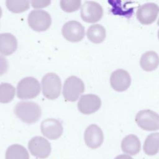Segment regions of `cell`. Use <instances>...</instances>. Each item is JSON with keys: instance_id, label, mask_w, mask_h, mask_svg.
Here are the masks:
<instances>
[{"instance_id": "cell-20", "label": "cell", "mask_w": 159, "mask_h": 159, "mask_svg": "<svg viewBox=\"0 0 159 159\" xmlns=\"http://www.w3.org/2000/svg\"><path fill=\"white\" fill-rule=\"evenodd\" d=\"M6 159H29V156L25 147L19 144H14L7 148Z\"/></svg>"}, {"instance_id": "cell-28", "label": "cell", "mask_w": 159, "mask_h": 159, "mask_svg": "<svg viewBox=\"0 0 159 159\" xmlns=\"http://www.w3.org/2000/svg\"><path fill=\"white\" fill-rule=\"evenodd\" d=\"M158 39H159V30H158Z\"/></svg>"}, {"instance_id": "cell-26", "label": "cell", "mask_w": 159, "mask_h": 159, "mask_svg": "<svg viewBox=\"0 0 159 159\" xmlns=\"http://www.w3.org/2000/svg\"><path fill=\"white\" fill-rule=\"evenodd\" d=\"M114 159H133V158L131 157H130L129 155L122 154V155L117 156Z\"/></svg>"}, {"instance_id": "cell-6", "label": "cell", "mask_w": 159, "mask_h": 159, "mask_svg": "<svg viewBox=\"0 0 159 159\" xmlns=\"http://www.w3.org/2000/svg\"><path fill=\"white\" fill-rule=\"evenodd\" d=\"M52 23L50 15L43 10H34L28 16V24L34 30L42 32L47 30Z\"/></svg>"}, {"instance_id": "cell-25", "label": "cell", "mask_w": 159, "mask_h": 159, "mask_svg": "<svg viewBox=\"0 0 159 159\" xmlns=\"http://www.w3.org/2000/svg\"><path fill=\"white\" fill-rule=\"evenodd\" d=\"M50 1H32L31 4L34 8H41L48 6L50 4Z\"/></svg>"}, {"instance_id": "cell-19", "label": "cell", "mask_w": 159, "mask_h": 159, "mask_svg": "<svg viewBox=\"0 0 159 159\" xmlns=\"http://www.w3.org/2000/svg\"><path fill=\"white\" fill-rule=\"evenodd\" d=\"M159 150V133H152L147 136L143 144V151L148 155L157 154Z\"/></svg>"}, {"instance_id": "cell-22", "label": "cell", "mask_w": 159, "mask_h": 159, "mask_svg": "<svg viewBox=\"0 0 159 159\" xmlns=\"http://www.w3.org/2000/svg\"><path fill=\"white\" fill-rule=\"evenodd\" d=\"M6 5L7 9L14 13H19L25 11L29 8V1H6Z\"/></svg>"}, {"instance_id": "cell-5", "label": "cell", "mask_w": 159, "mask_h": 159, "mask_svg": "<svg viewBox=\"0 0 159 159\" xmlns=\"http://www.w3.org/2000/svg\"><path fill=\"white\" fill-rule=\"evenodd\" d=\"M135 120L137 124L145 130L154 131L159 129V114L150 109L139 111Z\"/></svg>"}, {"instance_id": "cell-18", "label": "cell", "mask_w": 159, "mask_h": 159, "mask_svg": "<svg viewBox=\"0 0 159 159\" xmlns=\"http://www.w3.org/2000/svg\"><path fill=\"white\" fill-rule=\"evenodd\" d=\"M106 30L100 24L91 25L87 30V37L94 43H99L104 41L106 38Z\"/></svg>"}, {"instance_id": "cell-11", "label": "cell", "mask_w": 159, "mask_h": 159, "mask_svg": "<svg viewBox=\"0 0 159 159\" xmlns=\"http://www.w3.org/2000/svg\"><path fill=\"white\" fill-rule=\"evenodd\" d=\"M101 106V101L99 97L93 94L83 95L78 102L79 111L84 114H91L96 112Z\"/></svg>"}, {"instance_id": "cell-1", "label": "cell", "mask_w": 159, "mask_h": 159, "mask_svg": "<svg viewBox=\"0 0 159 159\" xmlns=\"http://www.w3.org/2000/svg\"><path fill=\"white\" fill-rule=\"evenodd\" d=\"M14 113L22 122L33 124L39 120L42 111L39 104L31 101H21L14 107Z\"/></svg>"}, {"instance_id": "cell-16", "label": "cell", "mask_w": 159, "mask_h": 159, "mask_svg": "<svg viewBox=\"0 0 159 159\" xmlns=\"http://www.w3.org/2000/svg\"><path fill=\"white\" fill-rule=\"evenodd\" d=\"M140 142L139 138L134 135L130 134L125 137L121 142L122 151L127 154L134 155L140 150Z\"/></svg>"}, {"instance_id": "cell-9", "label": "cell", "mask_w": 159, "mask_h": 159, "mask_svg": "<svg viewBox=\"0 0 159 159\" xmlns=\"http://www.w3.org/2000/svg\"><path fill=\"white\" fill-rule=\"evenodd\" d=\"M159 12V6L153 2H148L140 6L137 11L136 16L139 21L143 25L153 23Z\"/></svg>"}, {"instance_id": "cell-8", "label": "cell", "mask_w": 159, "mask_h": 159, "mask_svg": "<svg viewBox=\"0 0 159 159\" xmlns=\"http://www.w3.org/2000/svg\"><path fill=\"white\" fill-rule=\"evenodd\" d=\"M28 148L32 155L39 158H47L51 152L50 142L45 138L40 136L31 139L29 142Z\"/></svg>"}, {"instance_id": "cell-14", "label": "cell", "mask_w": 159, "mask_h": 159, "mask_svg": "<svg viewBox=\"0 0 159 159\" xmlns=\"http://www.w3.org/2000/svg\"><path fill=\"white\" fill-rule=\"evenodd\" d=\"M84 137L86 144L91 148L100 147L104 140L102 130L96 124H91L86 128Z\"/></svg>"}, {"instance_id": "cell-27", "label": "cell", "mask_w": 159, "mask_h": 159, "mask_svg": "<svg viewBox=\"0 0 159 159\" xmlns=\"http://www.w3.org/2000/svg\"><path fill=\"white\" fill-rule=\"evenodd\" d=\"M2 9H1V7H0V18H1V16H2Z\"/></svg>"}, {"instance_id": "cell-7", "label": "cell", "mask_w": 159, "mask_h": 159, "mask_svg": "<svg viewBox=\"0 0 159 159\" xmlns=\"http://www.w3.org/2000/svg\"><path fill=\"white\" fill-rule=\"evenodd\" d=\"M102 15V7L95 1H86L81 8V17L84 21L88 23L98 22L101 19Z\"/></svg>"}, {"instance_id": "cell-4", "label": "cell", "mask_w": 159, "mask_h": 159, "mask_svg": "<svg viewBox=\"0 0 159 159\" xmlns=\"http://www.w3.org/2000/svg\"><path fill=\"white\" fill-rule=\"evenodd\" d=\"M84 91L83 81L75 76L68 77L65 81L63 88V95L66 101L74 102Z\"/></svg>"}, {"instance_id": "cell-15", "label": "cell", "mask_w": 159, "mask_h": 159, "mask_svg": "<svg viewBox=\"0 0 159 159\" xmlns=\"http://www.w3.org/2000/svg\"><path fill=\"white\" fill-rule=\"evenodd\" d=\"M17 48L16 38L10 33L0 34V53L4 55H10Z\"/></svg>"}, {"instance_id": "cell-13", "label": "cell", "mask_w": 159, "mask_h": 159, "mask_svg": "<svg viewBox=\"0 0 159 159\" xmlns=\"http://www.w3.org/2000/svg\"><path fill=\"white\" fill-rule=\"evenodd\" d=\"M41 132L47 138L55 140L63 133V126L60 121L55 119H47L41 123Z\"/></svg>"}, {"instance_id": "cell-2", "label": "cell", "mask_w": 159, "mask_h": 159, "mask_svg": "<svg viewBox=\"0 0 159 159\" xmlns=\"http://www.w3.org/2000/svg\"><path fill=\"white\" fill-rule=\"evenodd\" d=\"M42 88L43 94L46 98L55 99L60 94L61 88V80L57 74L48 73L42 78Z\"/></svg>"}, {"instance_id": "cell-12", "label": "cell", "mask_w": 159, "mask_h": 159, "mask_svg": "<svg viewBox=\"0 0 159 159\" xmlns=\"http://www.w3.org/2000/svg\"><path fill=\"white\" fill-rule=\"evenodd\" d=\"M111 87L116 91L122 92L128 89L131 83L129 73L123 69H117L113 71L110 77Z\"/></svg>"}, {"instance_id": "cell-24", "label": "cell", "mask_w": 159, "mask_h": 159, "mask_svg": "<svg viewBox=\"0 0 159 159\" xmlns=\"http://www.w3.org/2000/svg\"><path fill=\"white\" fill-rule=\"evenodd\" d=\"M8 68V62L5 57L0 55V76L4 75Z\"/></svg>"}, {"instance_id": "cell-23", "label": "cell", "mask_w": 159, "mask_h": 159, "mask_svg": "<svg viewBox=\"0 0 159 159\" xmlns=\"http://www.w3.org/2000/svg\"><path fill=\"white\" fill-rule=\"evenodd\" d=\"M81 3L80 0H61L60 6L64 11L71 12L78 9Z\"/></svg>"}, {"instance_id": "cell-17", "label": "cell", "mask_w": 159, "mask_h": 159, "mask_svg": "<svg viewBox=\"0 0 159 159\" xmlns=\"http://www.w3.org/2000/svg\"><path fill=\"white\" fill-rule=\"evenodd\" d=\"M140 65L144 71H153L159 65V56L154 51H148L142 55Z\"/></svg>"}, {"instance_id": "cell-29", "label": "cell", "mask_w": 159, "mask_h": 159, "mask_svg": "<svg viewBox=\"0 0 159 159\" xmlns=\"http://www.w3.org/2000/svg\"><path fill=\"white\" fill-rule=\"evenodd\" d=\"M157 24H158V25L159 26V19H158V21H157Z\"/></svg>"}, {"instance_id": "cell-10", "label": "cell", "mask_w": 159, "mask_h": 159, "mask_svg": "<svg viewBox=\"0 0 159 159\" xmlns=\"http://www.w3.org/2000/svg\"><path fill=\"white\" fill-rule=\"evenodd\" d=\"M62 35L68 41L76 42L81 40L84 36V27L76 20L66 22L62 27Z\"/></svg>"}, {"instance_id": "cell-3", "label": "cell", "mask_w": 159, "mask_h": 159, "mask_svg": "<svg viewBox=\"0 0 159 159\" xmlns=\"http://www.w3.org/2000/svg\"><path fill=\"white\" fill-rule=\"evenodd\" d=\"M40 91L39 82L33 77L23 78L17 86V96L21 99L34 98L39 94Z\"/></svg>"}, {"instance_id": "cell-21", "label": "cell", "mask_w": 159, "mask_h": 159, "mask_svg": "<svg viewBox=\"0 0 159 159\" xmlns=\"http://www.w3.org/2000/svg\"><path fill=\"white\" fill-rule=\"evenodd\" d=\"M15 96V88L10 83L0 84V102L7 103L11 102Z\"/></svg>"}]
</instances>
